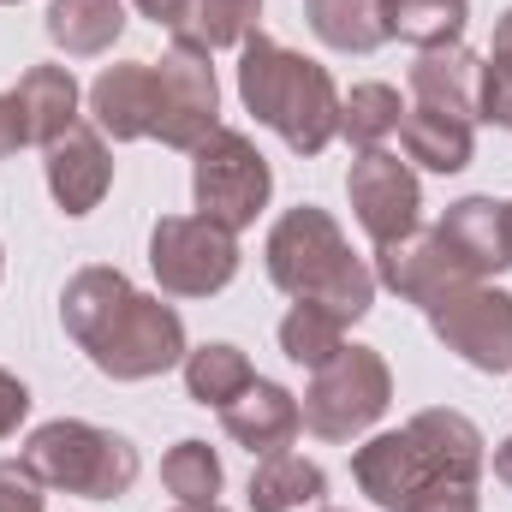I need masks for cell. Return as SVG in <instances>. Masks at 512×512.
<instances>
[{"label":"cell","mask_w":512,"mask_h":512,"mask_svg":"<svg viewBox=\"0 0 512 512\" xmlns=\"http://www.w3.org/2000/svg\"><path fill=\"white\" fill-rule=\"evenodd\" d=\"M483 465V429L453 405H429L352 453L358 489L382 512H483Z\"/></svg>","instance_id":"1"},{"label":"cell","mask_w":512,"mask_h":512,"mask_svg":"<svg viewBox=\"0 0 512 512\" xmlns=\"http://www.w3.org/2000/svg\"><path fill=\"white\" fill-rule=\"evenodd\" d=\"M60 322L72 346L108 382H155L185 364V316L155 292H137L120 268H78L60 292Z\"/></svg>","instance_id":"2"},{"label":"cell","mask_w":512,"mask_h":512,"mask_svg":"<svg viewBox=\"0 0 512 512\" xmlns=\"http://www.w3.org/2000/svg\"><path fill=\"white\" fill-rule=\"evenodd\" d=\"M262 262L292 304H322L340 322H364L376 310V268L346 245L340 221L316 203H298L274 221Z\"/></svg>","instance_id":"3"},{"label":"cell","mask_w":512,"mask_h":512,"mask_svg":"<svg viewBox=\"0 0 512 512\" xmlns=\"http://www.w3.org/2000/svg\"><path fill=\"white\" fill-rule=\"evenodd\" d=\"M239 102L268 126L292 155H322L340 137V90L322 60H304L298 48H280L256 30L239 48Z\"/></svg>","instance_id":"4"},{"label":"cell","mask_w":512,"mask_h":512,"mask_svg":"<svg viewBox=\"0 0 512 512\" xmlns=\"http://www.w3.org/2000/svg\"><path fill=\"white\" fill-rule=\"evenodd\" d=\"M48 489L60 495H84V501H120L131 495L143 459L120 429H102V423H84V417H54L42 429H30L24 453H18Z\"/></svg>","instance_id":"5"},{"label":"cell","mask_w":512,"mask_h":512,"mask_svg":"<svg viewBox=\"0 0 512 512\" xmlns=\"http://www.w3.org/2000/svg\"><path fill=\"white\" fill-rule=\"evenodd\" d=\"M387 405H393V370L376 346H340V358L310 370V387L298 399L304 429L316 441H334V447L370 435L387 417Z\"/></svg>","instance_id":"6"},{"label":"cell","mask_w":512,"mask_h":512,"mask_svg":"<svg viewBox=\"0 0 512 512\" xmlns=\"http://www.w3.org/2000/svg\"><path fill=\"white\" fill-rule=\"evenodd\" d=\"M191 155H197V161H191L197 215L215 221V227H227V233L256 227V215H262L268 197H274V167L262 161V149H256L245 131L221 126V131H209Z\"/></svg>","instance_id":"7"},{"label":"cell","mask_w":512,"mask_h":512,"mask_svg":"<svg viewBox=\"0 0 512 512\" xmlns=\"http://www.w3.org/2000/svg\"><path fill=\"white\" fill-rule=\"evenodd\" d=\"M149 274L167 298H215L239 274V233L203 215H161L149 227Z\"/></svg>","instance_id":"8"},{"label":"cell","mask_w":512,"mask_h":512,"mask_svg":"<svg viewBox=\"0 0 512 512\" xmlns=\"http://www.w3.org/2000/svg\"><path fill=\"white\" fill-rule=\"evenodd\" d=\"M435 340L465 358L483 376H512V292L495 280H471L459 292H447L441 304L423 310Z\"/></svg>","instance_id":"9"},{"label":"cell","mask_w":512,"mask_h":512,"mask_svg":"<svg viewBox=\"0 0 512 512\" xmlns=\"http://www.w3.org/2000/svg\"><path fill=\"white\" fill-rule=\"evenodd\" d=\"M209 131H221V84L209 48L173 42L155 60V137L167 149H197Z\"/></svg>","instance_id":"10"},{"label":"cell","mask_w":512,"mask_h":512,"mask_svg":"<svg viewBox=\"0 0 512 512\" xmlns=\"http://www.w3.org/2000/svg\"><path fill=\"white\" fill-rule=\"evenodd\" d=\"M346 197H352V215L358 227L376 239V245H393L405 233H417L423 221V185H417V167L399 161L393 149H364L346 173Z\"/></svg>","instance_id":"11"},{"label":"cell","mask_w":512,"mask_h":512,"mask_svg":"<svg viewBox=\"0 0 512 512\" xmlns=\"http://www.w3.org/2000/svg\"><path fill=\"white\" fill-rule=\"evenodd\" d=\"M42 155H48L42 161V179H48V197H54L60 215L102 209V197L114 191V155H108V137L102 131L78 120L66 137H54Z\"/></svg>","instance_id":"12"},{"label":"cell","mask_w":512,"mask_h":512,"mask_svg":"<svg viewBox=\"0 0 512 512\" xmlns=\"http://www.w3.org/2000/svg\"><path fill=\"white\" fill-rule=\"evenodd\" d=\"M376 286L387 292H399L405 304H441L447 292H459V286H471V274L453 262V251L435 239V233H405V239H393V245H376Z\"/></svg>","instance_id":"13"},{"label":"cell","mask_w":512,"mask_h":512,"mask_svg":"<svg viewBox=\"0 0 512 512\" xmlns=\"http://www.w3.org/2000/svg\"><path fill=\"white\" fill-rule=\"evenodd\" d=\"M435 239L453 251V262L471 280H495L501 268H512L507 209L495 197H459V203H447V215L435 221Z\"/></svg>","instance_id":"14"},{"label":"cell","mask_w":512,"mask_h":512,"mask_svg":"<svg viewBox=\"0 0 512 512\" xmlns=\"http://www.w3.org/2000/svg\"><path fill=\"white\" fill-rule=\"evenodd\" d=\"M221 429L251 453V459H268V453H286L304 429V411H298V393H286L280 382H262L256 376L239 399L221 405Z\"/></svg>","instance_id":"15"},{"label":"cell","mask_w":512,"mask_h":512,"mask_svg":"<svg viewBox=\"0 0 512 512\" xmlns=\"http://www.w3.org/2000/svg\"><path fill=\"white\" fill-rule=\"evenodd\" d=\"M90 120L114 143L155 137V60H120L90 84Z\"/></svg>","instance_id":"16"},{"label":"cell","mask_w":512,"mask_h":512,"mask_svg":"<svg viewBox=\"0 0 512 512\" xmlns=\"http://www.w3.org/2000/svg\"><path fill=\"white\" fill-rule=\"evenodd\" d=\"M12 102L24 114V137L36 149H48L54 137L78 126V108H84V90L72 78V66H30L18 84H12Z\"/></svg>","instance_id":"17"},{"label":"cell","mask_w":512,"mask_h":512,"mask_svg":"<svg viewBox=\"0 0 512 512\" xmlns=\"http://www.w3.org/2000/svg\"><path fill=\"white\" fill-rule=\"evenodd\" d=\"M477 72H483V60L465 42L417 54L411 60V96H417V108H435V114H453V120H477Z\"/></svg>","instance_id":"18"},{"label":"cell","mask_w":512,"mask_h":512,"mask_svg":"<svg viewBox=\"0 0 512 512\" xmlns=\"http://www.w3.org/2000/svg\"><path fill=\"white\" fill-rule=\"evenodd\" d=\"M42 30L66 60H96L126 36V0H48Z\"/></svg>","instance_id":"19"},{"label":"cell","mask_w":512,"mask_h":512,"mask_svg":"<svg viewBox=\"0 0 512 512\" xmlns=\"http://www.w3.org/2000/svg\"><path fill=\"white\" fill-rule=\"evenodd\" d=\"M328 507V471L304 453H268L251 471V512H322Z\"/></svg>","instance_id":"20"},{"label":"cell","mask_w":512,"mask_h":512,"mask_svg":"<svg viewBox=\"0 0 512 512\" xmlns=\"http://www.w3.org/2000/svg\"><path fill=\"white\" fill-rule=\"evenodd\" d=\"M399 143H405V161L423 167V173H465L471 155H477L471 120H453V114H435V108H405Z\"/></svg>","instance_id":"21"},{"label":"cell","mask_w":512,"mask_h":512,"mask_svg":"<svg viewBox=\"0 0 512 512\" xmlns=\"http://www.w3.org/2000/svg\"><path fill=\"white\" fill-rule=\"evenodd\" d=\"M310 30L334 54H376L382 42H393L387 0H310Z\"/></svg>","instance_id":"22"},{"label":"cell","mask_w":512,"mask_h":512,"mask_svg":"<svg viewBox=\"0 0 512 512\" xmlns=\"http://www.w3.org/2000/svg\"><path fill=\"white\" fill-rule=\"evenodd\" d=\"M465 24H471V0H387V30L417 54L459 48Z\"/></svg>","instance_id":"23"},{"label":"cell","mask_w":512,"mask_h":512,"mask_svg":"<svg viewBox=\"0 0 512 512\" xmlns=\"http://www.w3.org/2000/svg\"><path fill=\"white\" fill-rule=\"evenodd\" d=\"M185 393L197 399V405H227V399H239L245 387L256 382L251 358L239 352V346H227V340H209V346H197V352H185Z\"/></svg>","instance_id":"24"},{"label":"cell","mask_w":512,"mask_h":512,"mask_svg":"<svg viewBox=\"0 0 512 512\" xmlns=\"http://www.w3.org/2000/svg\"><path fill=\"white\" fill-rule=\"evenodd\" d=\"M346 328H352V322H340V316L322 310V304H292V310L280 316V352H286L298 370H322L328 358H340Z\"/></svg>","instance_id":"25"},{"label":"cell","mask_w":512,"mask_h":512,"mask_svg":"<svg viewBox=\"0 0 512 512\" xmlns=\"http://www.w3.org/2000/svg\"><path fill=\"white\" fill-rule=\"evenodd\" d=\"M405 120V102L393 84H352V96H340V137L364 155V149H382L387 137Z\"/></svg>","instance_id":"26"},{"label":"cell","mask_w":512,"mask_h":512,"mask_svg":"<svg viewBox=\"0 0 512 512\" xmlns=\"http://www.w3.org/2000/svg\"><path fill=\"white\" fill-rule=\"evenodd\" d=\"M161 483L179 507H209V501H221L227 471H221V453L209 441H173L161 459Z\"/></svg>","instance_id":"27"},{"label":"cell","mask_w":512,"mask_h":512,"mask_svg":"<svg viewBox=\"0 0 512 512\" xmlns=\"http://www.w3.org/2000/svg\"><path fill=\"white\" fill-rule=\"evenodd\" d=\"M256 18H262V0H197L191 6V36L197 48H245L256 36Z\"/></svg>","instance_id":"28"},{"label":"cell","mask_w":512,"mask_h":512,"mask_svg":"<svg viewBox=\"0 0 512 512\" xmlns=\"http://www.w3.org/2000/svg\"><path fill=\"white\" fill-rule=\"evenodd\" d=\"M477 120L512 131V60H501V54H489L477 72Z\"/></svg>","instance_id":"29"},{"label":"cell","mask_w":512,"mask_h":512,"mask_svg":"<svg viewBox=\"0 0 512 512\" xmlns=\"http://www.w3.org/2000/svg\"><path fill=\"white\" fill-rule=\"evenodd\" d=\"M48 483L24 459H0V512H42Z\"/></svg>","instance_id":"30"},{"label":"cell","mask_w":512,"mask_h":512,"mask_svg":"<svg viewBox=\"0 0 512 512\" xmlns=\"http://www.w3.org/2000/svg\"><path fill=\"white\" fill-rule=\"evenodd\" d=\"M131 6H137L155 30H167L173 42H185V36H191V6H197V0H131Z\"/></svg>","instance_id":"31"},{"label":"cell","mask_w":512,"mask_h":512,"mask_svg":"<svg viewBox=\"0 0 512 512\" xmlns=\"http://www.w3.org/2000/svg\"><path fill=\"white\" fill-rule=\"evenodd\" d=\"M30 417V387L18 382L12 370H0V441L18 435V423Z\"/></svg>","instance_id":"32"},{"label":"cell","mask_w":512,"mask_h":512,"mask_svg":"<svg viewBox=\"0 0 512 512\" xmlns=\"http://www.w3.org/2000/svg\"><path fill=\"white\" fill-rule=\"evenodd\" d=\"M30 137H24V114H18V102H12V90H0V161L6 155H18Z\"/></svg>","instance_id":"33"},{"label":"cell","mask_w":512,"mask_h":512,"mask_svg":"<svg viewBox=\"0 0 512 512\" xmlns=\"http://www.w3.org/2000/svg\"><path fill=\"white\" fill-rule=\"evenodd\" d=\"M489 54H501V60H512V6L501 12V24H495V42H489Z\"/></svg>","instance_id":"34"},{"label":"cell","mask_w":512,"mask_h":512,"mask_svg":"<svg viewBox=\"0 0 512 512\" xmlns=\"http://www.w3.org/2000/svg\"><path fill=\"white\" fill-rule=\"evenodd\" d=\"M495 483H501V489H512V435L495 447Z\"/></svg>","instance_id":"35"},{"label":"cell","mask_w":512,"mask_h":512,"mask_svg":"<svg viewBox=\"0 0 512 512\" xmlns=\"http://www.w3.org/2000/svg\"><path fill=\"white\" fill-rule=\"evenodd\" d=\"M173 512H227L221 501H209V507H173Z\"/></svg>","instance_id":"36"},{"label":"cell","mask_w":512,"mask_h":512,"mask_svg":"<svg viewBox=\"0 0 512 512\" xmlns=\"http://www.w3.org/2000/svg\"><path fill=\"white\" fill-rule=\"evenodd\" d=\"M501 209H507V251H512V203H501Z\"/></svg>","instance_id":"37"},{"label":"cell","mask_w":512,"mask_h":512,"mask_svg":"<svg viewBox=\"0 0 512 512\" xmlns=\"http://www.w3.org/2000/svg\"><path fill=\"white\" fill-rule=\"evenodd\" d=\"M0 274H6V251H0Z\"/></svg>","instance_id":"38"},{"label":"cell","mask_w":512,"mask_h":512,"mask_svg":"<svg viewBox=\"0 0 512 512\" xmlns=\"http://www.w3.org/2000/svg\"><path fill=\"white\" fill-rule=\"evenodd\" d=\"M0 6H18V0H0Z\"/></svg>","instance_id":"39"},{"label":"cell","mask_w":512,"mask_h":512,"mask_svg":"<svg viewBox=\"0 0 512 512\" xmlns=\"http://www.w3.org/2000/svg\"><path fill=\"white\" fill-rule=\"evenodd\" d=\"M322 512H334V507H322Z\"/></svg>","instance_id":"40"}]
</instances>
